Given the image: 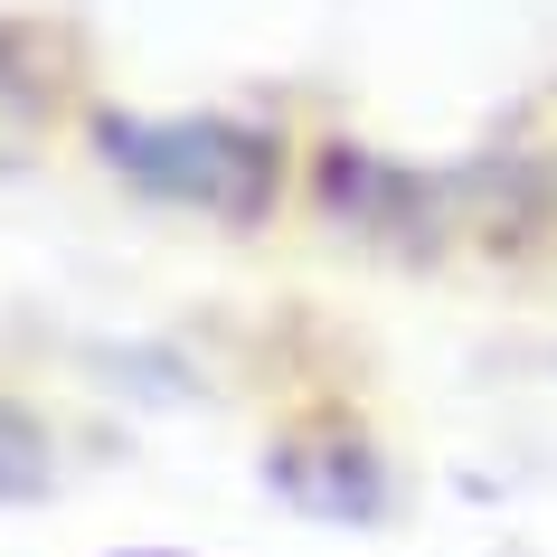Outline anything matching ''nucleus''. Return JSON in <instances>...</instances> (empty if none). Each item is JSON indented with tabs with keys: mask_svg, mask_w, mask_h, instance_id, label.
I'll list each match as a JSON object with an SVG mask.
<instances>
[{
	"mask_svg": "<svg viewBox=\"0 0 557 557\" xmlns=\"http://www.w3.org/2000/svg\"><path fill=\"white\" fill-rule=\"evenodd\" d=\"M95 143H104V161H114L143 199L189 208V218H227V227L264 218L274 189H284L274 133L227 123V114H104Z\"/></svg>",
	"mask_w": 557,
	"mask_h": 557,
	"instance_id": "f257e3e1",
	"label": "nucleus"
},
{
	"mask_svg": "<svg viewBox=\"0 0 557 557\" xmlns=\"http://www.w3.org/2000/svg\"><path fill=\"white\" fill-rule=\"evenodd\" d=\"M48 425H38L20 397H0V500H29V492H48Z\"/></svg>",
	"mask_w": 557,
	"mask_h": 557,
	"instance_id": "7ed1b4c3",
	"label": "nucleus"
},
{
	"mask_svg": "<svg viewBox=\"0 0 557 557\" xmlns=\"http://www.w3.org/2000/svg\"><path fill=\"white\" fill-rule=\"evenodd\" d=\"M133 557H171V548H133Z\"/></svg>",
	"mask_w": 557,
	"mask_h": 557,
	"instance_id": "20e7f679",
	"label": "nucleus"
},
{
	"mask_svg": "<svg viewBox=\"0 0 557 557\" xmlns=\"http://www.w3.org/2000/svg\"><path fill=\"white\" fill-rule=\"evenodd\" d=\"M274 492H294L312 520H369V510H387V472L379 454L359 435H294V444H274Z\"/></svg>",
	"mask_w": 557,
	"mask_h": 557,
	"instance_id": "f03ea898",
	"label": "nucleus"
}]
</instances>
